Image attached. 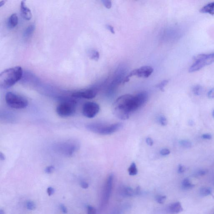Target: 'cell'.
Returning a JSON list of instances; mask_svg holds the SVG:
<instances>
[{"label":"cell","mask_w":214,"mask_h":214,"mask_svg":"<svg viewBox=\"0 0 214 214\" xmlns=\"http://www.w3.org/2000/svg\"><path fill=\"white\" fill-rule=\"evenodd\" d=\"M98 92L96 89L90 88L76 92L72 94V97L75 98H83L90 99L95 98Z\"/></svg>","instance_id":"obj_9"},{"label":"cell","mask_w":214,"mask_h":214,"mask_svg":"<svg viewBox=\"0 0 214 214\" xmlns=\"http://www.w3.org/2000/svg\"><path fill=\"white\" fill-rule=\"evenodd\" d=\"M200 12L203 13H208L210 15H214V2L210 3L204 6L200 9Z\"/></svg>","instance_id":"obj_15"},{"label":"cell","mask_w":214,"mask_h":214,"mask_svg":"<svg viewBox=\"0 0 214 214\" xmlns=\"http://www.w3.org/2000/svg\"><path fill=\"white\" fill-rule=\"evenodd\" d=\"M19 22L18 16L16 13H13L9 17L7 21L8 27L13 29L17 26Z\"/></svg>","instance_id":"obj_14"},{"label":"cell","mask_w":214,"mask_h":214,"mask_svg":"<svg viewBox=\"0 0 214 214\" xmlns=\"http://www.w3.org/2000/svg\"><path fill=\"white\" fill-rule=\"evenodd\" d=\"M5 101L9 107L16 109L25 108L29 104L28 100L25 97L11 92L5 94Z\"/></svg>","instance_id":"obj_4"},{"label":"cell","mask_w":214,"mask_h":214,"mask_svg":"<svg viewBox=\"0 0 214 214\" xmlns=\"http://www.w3.org/2000/svg\"><path fill=\"white\" fill-rule=\"evenodd\" d=\"M189 123V125H192V126L194 124V122H193V120H190V121Z\"/></svg>","instance_id":"obj_45"},{"label":"cell","mask_w":214,"mask_h":214,"mask_svg":"<svg viewBox=\"0 0 214 214\" xmlns=\"http://www.w3.org/2000/svg\"><path fill=\"white\" fill-rule=\"evenodd\" d=\"M202 91V87L199 85L194 86L193 89V93L196 96H199Z\"/></svg>","instance_id":"obj_24"},{"label":"cell","mask_w":214,"mask_h":214,"mask_svg":"<svg viewBox=\"0 0 214 214\" xmlns=\"http://www.w3.org/2000/svg\"><path fill=\"white\" fill-rule=\"evenodd\" d=\"M89 56L91 60L98 61L100 58L99 53L97 51L94 49H91L89 51Z\"/></svg>","instance_id":"obj_20"},{"label":"cell","mask_w":214,"mask_h":214,"mask_svg":"<svg viewBox=\"0 0 214 214\" xmlns=\"http://www.w3.org/2000/svg\"><path fill=\"white\" fill-rule=\"evenodd\" d=\"M208 173V170L206 169H199L195 173V175L196 176H202L205 175Z\"/></svg>","instance_id":"obj_27"},{"label":"cell","mask_w":214,"mask_h":214,"mask_svg":"<svg viewBox=\"0 0 214 214\" xmlns=\"http://www.w3.org/2000/svg\"><path fill=\"white\" fill-rule=\"evenodd\" d=\"M23 75V70L20 66L7 69L0 74V86L2 88H9L20 80Z\"/></svg>","instance_id":"obj_2"},{"label":"cell","mask_w":214,"mask_h":214,"mask_svg":"<svg viewBox=\"0 0 214 214\" xmlns=\"http://www.w3.org/2000/svg\"><path fill=\"white\" fill-rule=\"evenodd\" d=\"M214 62V52L209 54L198 55L195 59L194 63L189 69L190 72H194L201 70L205 66Z\"/></svg>","instance_id":"obj_6"},{"label":"cell","mask_w":214,"mask_h":214,"mask_svg":"<svg viewBox=\"0 0 214 214\" xmlns=\"http://www.w3.org/2000/svg\"><path fill=\"white\" fill-rule=\"evenodd\" d=\"M181 187L184 190H190L195 187V185L191 182L189 179L186 178L182 181Z\"/></svg>","instance_id":"obj_16"},{"label":"cell","mask_w":214,"mask_h":214,"mask_svg":"<svg viewBox=\"0 0 214 214\" xmlns=\"http://www.w3.org/2000/svg\"><path fill=\"white\" fill-rule=\"evenodd\" d=\"M61 147L60 149L62 150V153L68 155H71L74 153L76 149V145L71 142L70 143H67L60 145Z\"/></svg>","instance_id":"obj_13"},{"label":"cell","mask_w":214,"mask_h":214,"mask_svg":"<svg viewBox=\"0 0 214 214\" xmlns=\"http://www.w3.org/2000/svg\"><path fill=\"white\" fill-rule=\"evenodd\" d=\"M168 80H167L163 81L159 83V84L157 85L156 86V87L157 88H159L161 91H164V90H164V88H165V87L167 86V85L168 84Z\"/></svg>","instance_id":"obj_25"},{"label":"cell","mask_w":214,"mask_h":214,"mask_svg":"<svg viewBox=\"0 0 214 214\" xmlns=\"http://www.w3.org/2000/svg\"><path fill=\"white\" fill-rule=\"evenodd\" d=\"M159 123L162 126H165L167 124V120L165 117L164 116H160L158 119Z\"/></svg>","instance_id":"obj_29"},{"label":"cell","mask_w":214,"mask_h":214,"mask_svg":"<svg viewBox=\"0 0 214 214\" xmlns=\"http://www.w3.org/2000/svg\"><path fill=\"white\" fill-rule=\"evenodd\" d=\"M179 144L183 147L185 148H190L192 147V143L188 140H182L179 141Z\"/></svg>","instance_id":"obj_22"},{"label":"cell","mask_w":214,"mask_h":214,"mask_svg":"<svg viewBox=\"0 0 214 214\" xmlns=\"http://www.w3.org/2000/svg\"><path fill=\"white\" fill-rule=\"evenodd\" d=\"M128 172L130 175H136L138 173V169L136 164L133 162L128 169Z\"/></svg>","instance_id":"obj_21"},{"label":"cell","mask_w":214,"mask_h":214,"mask_svg":"<svg viewBox=\"0 0 214 214\" xmlns=\"http://www.w3.org/2000/svg\"><path fill=\"white\" fill-rule=\"evenodd\" d=\"M26 206H27V209L29 210H33L36 209V204L34 202L32 201H28L26 204Z\"/></svg>","instance_id":"obj_26"},{"label":"cell","mask_w":214,"mask_h":214,"mask_svg":"<svg viewBox=\"0 0 214 214\" xmlns=\"http://www.w3.org/2000/svg\"><path fill=\"white\" fill-rule=\"evenodd\" d=\"M5 2V1H1L0 2V6L1 7V6H3V5H4Z\"/></svg>","instance_id":"obj_43"},{"label":"cell","mask_w":214,"mask_h":214,"mask_svg":"<svg viewBox=\"0 0 214 214\" xmlns=\"http://www.w3.org/2000/svg\"><path fill=\"white\" fill-rule=\"evenodd\" d=\"M54 169V167L52 166H50L47 167L45 169V172L47 174H51L52 173Z\"/></svg>","instance_id":"obj_32"},{"label":"cell","mask_w":214,"mask_h":214,"mask_svg":"<svg viewBox=\"0 0 214 214\" xmlns=\"http://www.w3.org/2000/svg\"><path fill=\"white\" fill-rule=\"evenodd\" d=\"M106 28L108 30H109L111 33H113V34H115V30H114V28H113V27H112V26L108 24V25H106Z\"/></svg>","instance_id":"obj_37"},{"label":"cell","mask_w":214,"mask_h":214,"mask_svg":"<svg viewBox=\"0 0 214 214\" xmlns=\"http://www.w3.org/2000/svg\"><path fill=\"white\" fill-rule=\"evenodd\" d=\"M81 187L82 188L86 189L88 188L89 187V185L88 183L84 181H82V182H81L80 183Z\"/></svg>","instance_id":"obj_38"},{"label":"cell","mask_w":214,"mask_h":214,"mask_svg":"<svg viewBox=\"0 0 214 214\" xmlns=\"http://www.w3.org/2000/svg\"><path fill=\"white\" fill-rule=\"evenodd\" d=\"M140 193H141V188H140V187L138 186L134 190L135 195H139V194H140Z\"/></svg>","instance_id":"obj_39"},{"label":"cell","mask_w":214,"mask_h":214,"mask_svg":"<svg viewBox=\"0 0 214 214\" xmlns=\"http://www.w3.org/2000/svg\"><path fill=\"white\" fill-rule=\"evenodd\" d=\"M21 11L22 16L24 19L29 21L32 18V13L30 9L26 5L25 1H22L21 3Z\"/></svg>","instance_id":"obj_12"},{"label":"cell","mask_w":214,"mask_h":214,"mask_svg":"<svg viewBox=\"0 0 214 214\" xmlns=\"http://www.w3.org/2000/svg\"><path fill=\"white\" fill-rule=\"evenodd\" d=\"M146 142L148 146H152L154 144L153 140L150 137H148L146 138Z\"/></svg>","instance_id":"obj_35"},{"label":"cell","mask_w":214,"mask_h":214,"mask_svg":"<svg viewBox=\"0 0 214 214\" xmlns=\"http://www.w3.org/2000/svg\"><path fill=\"white\" fill-rule=\"evenodd\" d=\"M96 209L95 207L91 206H88L87 207V213L88 214H96Z\"/></svg>","instance_id":"obj_28"},{"label":"cell","mask_w":214,"mask_h":214,"mask_svg":"<svg viewBox=\"0 0 214 214\" xmlns=\"http://www.w3.org/2000/svg\"><path fill=\"white\" fill-rule=\"evenodd\" d=\"M0 158L1 160H3L5 159V156L2 153H1V154H0Z\"/></svg>","instance_id":"obj_42"},{"label":"cell","mask_w":214,"mask_h":214,"mask_svg":"<svg viewBox=\"0 0 214 214\" xmlns=\"http://www.w3.org/2000/svg\"><path fill=\"white\" fill-rule=\"evenodd\" d=\"M102 2L103 5L107 9H110L111 8L112 3H111V1H108V0H104V1H102Z\"/></svg>","instance_id":"obj_30"},{"label":"cell","mask_w":214,"mask_h":214,"mask_svg":"<svg viewBox=\"0 0 214 214\" xmlns=\"http://www.w3.org/2000/svg\"><path fill=\"white\" fill-rule=\"evenodd\" d=\"M0 214H5V212L3 209H0Z\"/></svg>","instance_id":"obj_44"},{"label":"cell","mask_w":214,"mask_h":214,"mask_svg":"<svg viewBox=\"0 0 214 214\" xmlns=\"http://www.w3.org/2000/svg\"><path fill=\"white\" fill-rule=\"evenodd\" d=\"M183 210L181 203L175 202L170 204L167 208V212L169 214H177L181 213Z\"/></svg>","instance_id":"obj_11"},{"label":"cell","mask_w":214,"mask_h":214,"mask_svg":"<svg viewBox=\"0 0 214 214\" xmlns=\"http://www.w3.org/2000/svg\"><path fill=\"white\" fill-rule=\"evenodd\" d=\"M212 191L209 187L201 188L199 190V194L202 197H207L212 195Z\"/></svg>","instance_id":"obj_19"},{"label":"cell","mask_w":214,"mask_h":214,"mask_svg":"<svg viewBox=\"0 0 214 214\" xmlns=\"http://www.w3.org/2000/svg\"><path fill=\"white\" fill-rule=\"evenodd\" d=\"M186 169L184 166H182V165H179L178 166V172L179 174H182V173H184Z\"/></svg>","instance_id":"obj_33"},{"label":"cell","mask_w":214,"mask_h":214,"mask_svg":"<svg viewBox=\"0 0 214 214\" xmlns=\"http://www.w3.org/2000/svg\"><path fill=\"white\" fill-rule=\"evenodd\" d=\"M141 106L136 95L126 94L118 98L112 105L114 115L122 120L128 119L133 112Z\"/></svg>","instance_id":"obj_1"},{"label":"cell","mask_w":214,"mask_h":214,"mask_svg":"<svg viewBox=\"0 0 214 214\" xmlns=\"http://www.w3.org/2000/svg\"><path fill=\"white\" fill-rule=\"evenodd\" d=\"M202 138L205 139H211L212 137L211 135L209 134H205L202 136Z\"/></svg>","instance_id":"obj_41"},{"label":"cell","mask_w":214,"mask_h":214,"mask_svg":"<svg viewBox=\"0 0 214 214\" xmlns=\"http://www.w3.org/2000/svg\"><path fill=\"white\" fill-rule=\"evenodd\" d=\"M167 197L165 195H158L156 197V200L158 203L162 204L165 202Z\"/></svg>","instance_id":"obj_23"},{"label":"cell","mask_w":214,"mask_h":214,"mask_svg":"<svg viewBox=\"0 0 214 214\" xmlns=\"http://www.w3.org/2000/svg\"><path fill=\"white\" fill-rule=\"evenodd\" d=\"M154 69L151 66H144L139 68L136 69L130 72L127 76L125 77L123 83L129 81L130 78L133 76H136L139 78H148L153 73Z\"/></svg>","instance_id":"obj_7"},{"label":"cell","mask_w":214,"mask_h":214,"mask_svg":"<svg viewBox=\"0 0 214 214\" xmlns=\"http://www.w3.org/2000/svg\"><path fill=\"white\" fill-rule=\"evenodd\" d=\"M114 175L113 174L110 175L107 179L106 182L105 184L103 196V203L104 205L107 204L109 200L111 195V191L113 184Z\"/></svg>","instance_id":"obj_10"},{"label":"cell","mask_w":214,"mask_h":214,"mask_svg":"<svg viewBox=\"0 0 214 214\" xmlns=\"http://www.w3.org/2000/svg\"><path fill=\"white\" fill-rule=\"evenodd\" d=\"M100 107L96 102H88L83 105L82 108L83 115L86 117L93 118L99 112Z\"/></svg>","instance_id":"obj_8"},{"label":"cell","mask_w":214,"mask_h":214,"mask_svg":"<svg viewBox=\"0 0 214 214\" xmlns=\"http://www.w3.org/2000/svg\"><path fill=\"white\" fill-rule=\"evenodd\" d=\"M76 102L72 100H65L60 102L56 108V112L60 116L68 117L76 112Z\"/></svg>","instance_id":"obj_5"},{"label":"cell","mask_w":214,"mask_h":214,"mask_svg":"<svg viewBox=\"0 0 214 214\" xmlns=\"http://www.w3.org/2000/svg\"><path fill=\"white\" fill-rule=\"evenodd\" d=\"M60 208L62 213L65 214L68 213V209H67V207H66L64 205H61Z\"/></svg>","instance_id":"obj_40"},{"label":"cell","mask_w":214,"mask_h":214,"mask_svg":"<svg viewBox=\"0 0 214 214\" xmlns=\"http://www.w3.org/2000/svg\"><path fill=\"white\" fill-rule=\"evenodd\" d=\"M213 116L214 117V110H213Z\"/></svg>","instance_id":"obj_46"},{"label":"cell","mask_w":214,"mask_h":214,"mask_svg":"<svg viewBox=\"0 0 214 214\" xmlns=\"http://www.w3.org/2000/svg\"><path fill=\"white\" fill-rule=\"evenodd\" d=\"M47 192L48 195L49 196H51L54 193V189L52 187H49L47 189Z\"/></svg>","instance_id":"obj_36"},{"label":"cell","mask_w":214,"mask_h":214,"mask_svg":"<svg viewBox=\"0 0 214 214\" xmlns=\"http://www.w3.org/2000/svg\"><path fill=\"white\" fill-rule=\"evenodd\" d=\"M123 127V124L121 123L106 125L102 123H93L87 124L86 128L93 133L101 135H108L118 131Z\"/></svg>","instance_id":"obj_3"},{"label":"cell","mask_w":214,"mask_h":214,"mask_svg":"<svg viewBox=\"0 0 214 214\" xmlns=\"http://www.w3.org/2000/svg\"><path fill=\"white\" fill-rule=\"evenodd\" d=\"M207 96L209 98H214V88H213L208 92Z\"/></svg>","instance_id":"obj_34"},{"label":"cell","mask_w":214,"mask_h":214,"mask_svg":"<svg viewBox=\"0 0 214 214\" xmlns=\"http://www.w3.org/2000/svg\"><path fill=\"white\" fill-rule=\"evenodd\" d=\"M35 29V26L34 24H31L29 25L26 28L23 33V36L24 37L28 38L34 32Z\"/></svg>","instance_id":"obj_17"},{"label":"cell","mask_w":214,"mask_h":214,"mask_svg":"<svg viewBox=\"0 0 214 214\" xmlns=\"http://www.w3.org/2000/svg\"><path fill=\"white\" fill-rule=\"evenodd\" d=\"M170 151L167 148H163L160 151V154L161 156L168 155L170 154Z\"/></svg>","instance_id":"obj_31"},{"label":"cell","mask_w":214,"mask_h":214,"mask_svg":"<svg viewBox=\"0 0 214 214\" xmlns=\"http://www.w3.org/2000/svg\"><path fill=\"white\" fill-rule=\"evenodd\" d=\"M122 195L125 197H130L135 195L134 190L131 187H126L123 188L122 190Z\"/></svg>","instance_id":"obj_18"}]
</instances>
